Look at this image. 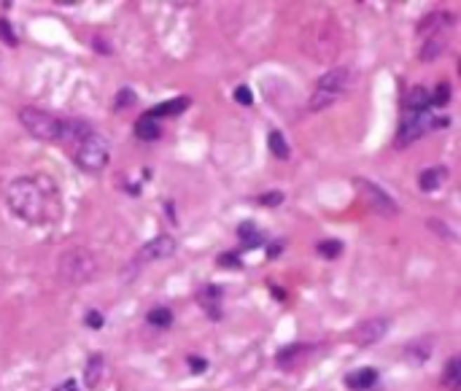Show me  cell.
I'll return each mask as SVG.
<instances>
[{
  "instance_id": "obj_22",
  "label": "cell",
  "mask_w": 461,
  "mask_h": 391,
  "mask_svg": "<svg viewBox=\"0 0 461 391\" xmlns=\"http://www.w3.org/2000/svg\"><path fill=\"white\" fill-rule=\"evenodd\" d=\"M267 146H270L273 157H278V160H289V157H291L289 143H286V138H283V135H281L278 130H273V132L267 135Z\"/></svg>"
},
{
  "instance_id": "obj_28",
  "label": "cell",
  "mask_w": 461,
  "mask_h": 391,
  "mask_svg": "<svg viewBox=\"0 0 461 391\" xmlns=\"http://www.w3.org/2000/svg\"><path fill=\"white\" fill-rule=\"evenodd\" d=\"M130 103H133V92H130V89H121V92H119V100L114 103V108H116V111H121V108L130 106Z\"/></svg>"
},
{
  "instance_id": "obj_29",
  "label": "cell",
  "mask_w": 461,
  "mask_h": 391,
  "mask_svg": "<svg viewBox=\"0 0 461 391\" xmlns=\"http://www.w3.org/2000/svg\"><path fill=\"white\" fill-rule=\"evenodd\" d=\"M219 265L222 267H238L240 265L238 254H232V251H229V254H222V256H219Z\"/></svg>"
},
{
  "instance_id": "obj_21",
  "label": "cell",
  "mask_w": 461,
  "mask_h": 391,
  "mask_svg": "<svg viewBox=\"0 0 461 391\" xmlns=\"http://www.w3.org/2000/svg\"><path fill=\"white\" fill-rule=\"evenodd\" d=\"M240 243L246 246V249H256V246H262V240H265V235L256 230L251 221H246V224H240Z\"/></svg>"
},
{
  "instance_id": "obj_3",
  "label": "cell",
  "mask_w": 461,
  "mask_h": 391,
  "mask_svg": "<svg viewBox=\"0 0 461 391\" xmlns=\"http://www.w3.org/2000/svg\"><path fill=\"white\" fill-rule=\"evenodd\" d=\"M450 30H453V17L450 14H432L427 17L421 25H418V36L424 38V43H421V52L418 57L421 60H434V57H440L445 52V46H448V41H450Z\"/></svg>"
},
{
  "instance_id": "obj_30",
  "label": "cell",
  "mask_w": 461,
  "mask_h": 391,
  "mask_svg": "<svg viewBox=\"0 0 461 391\" xmlns=\"http://www.w3.org/2000/svg\"><path fill=\"white\" fill-rule=\"evenodd\" d=\"M189 367H192V373H203L205 367H208V362L200 359V356H189Z\"/></svg>"
},
{
  "instance_id": "obj_32",
  "label": "cell",
  "mask_w": 461,
  "mask_h": 391,
  "mask_svg": "<svg viewBox=\"0 0 461 391\" xmlns=\"http://www.w3.org/2000/svg\"><path fill=\"white\" fill-rule=\"evenodd\" d=\"M54 391H76V383H73V380H65L62 386H57Z\"/></svg>"
},
{
  "instance_id": "obj_8",
  "label": "cell",
  "mask_w": 461,
  "mask_h": 391,
  "mask_svg": "<svg viewBox=\"0 0 461 391\" xmlns=\"http://www.w3.org/2000/svg\"><path fill=\"white\" fill-rule=\"evenodd\" d=\"M175 254V240L171 235H159V238H152L149 243H143L140 251L135 254V265H146V262H159V259H168Z\"/></svg>"
},
{
  "instance_id": "obj_7",
  "label": "cell",
  "mask_w": 461,
  "mask_h": 391,
  "mask_svg": "<svg viewBox=\"0 0 461 391\" xmlns=\"http://www.w3.org/2000/svg\"><path fill=\"white\" fill-rule=\"evenodd\" d=\"M440 125H445V119H437V114H432V108L429 111H405L394 146L396 149H405V146L418 141L421 135H427L429 130H434V127Z\"/></svg>"
},
{
  "instance_id": "obj_24",
  "label": "cell",
  "mask_w": 461,
  "mask_h": 391,
  "mask_svg": "<svg viewBox=\"0 0 461 391\" xmlns=\"http://www.w3.org/2000/svg\"><path fill=\"white\" fill-rule=\"evenodd\" d=\"M450 100V87L448 84H440V87L434 89V95H432V103L434 106H445Z\"/></svg>"
},
{
  "instance_id": "obj_25",
  "label": "cell",
  "mask_w": 461,
  "mask_h": 391,
  "mask_svg": "<svg viewBox=\"0 0 461 391\" xmlns=\"http://www.w3.org/2000/svg\"><path fill=\"white\" fill-rule=\"evenodd\" d=\"M86 327H89V329H100L102 327V313H98V310H89V313H86Z\"/></svg>"
},
{
  "instance_id": "obj_26",
  "label": "cell",
  "mask_w": 461,
  "mask_h": 391,
  "mask_svg": "<svg viewBox=\"0 0 461 391\" xmlns=\"http://www.w3.org/2000/svg\"><path fill=\"white\" fill-rule=\"evenodd\" d=\"M235 100H238V103H243V106H251L254 95H251V89H248V87H238V89H235Z\"/></svg>"
},
{
  "instance_id": "obj_18",
  "label": "cell",
  "mask_w": 461,
  "mask_h": 391,
  "mask_svg": "<svg viewBox=\"0 0 461 391\" xmlns=\"http://www.w3.org/2000/svg\"><path fill=\"white\" fill-rule=\"evenodd\" d=\"M432 108V95L424 87H413L405 97V111H429Z\"/></svg>"
},
{
  "instance_id": "obj_31",
  "label": "cell",
  "mask_w": 461,
  "mask_h": 391,
  "mask_svg": "<svg viewBox=\"0 0 461 391\" xmlns=\"http://www.w3.org/2000/svg\"><path fill=\"white\" fill-rule=\"evenodd\" d=\"M0 38L8 41V43H17V38L11 33V25H6V22H0Z\"/></svg>"
},
{
  "instance_id": "obj_2",
  "label": "cell",
  "mask_w": 461,
  "mask_h": 391,
  "mask_svg": "<svg viewBox=\"0 0 461 391\" xmlns=\"http://www.w3.org/2000/svg\"><path fill=\"white\" fill-rule=\"evenodd\" d=\"M354 84V76L348 68H335V71H326L319 84L313 89L310 100H307V108L310 111H324V108L335 106L340 97H345V92Z\"/></svg>"
},
{
  "instance_id": "obj_1",
  "label": "cell",
  "mask_w": 461,
  "mask_h": 391,
  "mask_svg": "<svg viewBox=\"0 0 461 391\" xmlns=\"http://www.w3.org/2000/svg\"><path fill=\"white\" fill-rule=\"evenodd\" d=\"M6 205L11 214L22 219L25 224L44 227L54 224L62 216V195L57 181L46 173L19 176L6 186Z\"/></svg>"
},
{
  "instance_id": "obj_15",
  "label": "cell",
  "mask_w": 461,
  "mask_h": 391,
  "mask_svg": "<svg viewBox=\"0 0 461 391\" xmlns=\"http://www.w3.org/2000/svg\"><path fill=\"white\" fill-rule=\"evenodd\" d=\"M445 178H448V167H443V165H434V167H427V170L418 176V186H421L424 192H434V189H440V186H443Z\"/></svg>"
},
{
  "instance_id": "obj_11",
  "label": "cell",
  "mask_w": 461,
  "mask_h": 391,
  "mask_svg": "<svg viewBox=\"0 0 461 391\" xmlns=\"http://www.w3.org/2000/svg\"><path fill=\"white\" fill-rule=\"evenodd\" d=\"M310 354V345H302V343H297V345H289V348H283L281 354H278V367L281 370H294V367H300L302 362L307 359Z\"/></svg>"
},
{
  "instance_id": "obj_14",
  "label": "cell",
  "mask_w": 461,
  "mask_h": 391,
  "mask_svg": "<svg viewBox=\"0 0 461 391\" xmlns=\"http://www.w3.org/2000/svg\"><path fill=\"white\" fill-rule=\"evenodd\" d=\"M102 373H105V359H102L100 354L89 356V362H86L84 367V386L89 391H95L98 386H100L102 380Z\"/></svg>"
},
{
  "instance_id": "obj_12",
  "label": "cell",
  "mask_w": 461,
  "mask_h": 391,
  "mask_svg": "<svg viewBox=\"0 0 461 391\" xmlns=\"http://www.w3.org/2000/svg\"><path fill=\"white\" fill-rule=\"evenodd\" d=\"M197 300H200V305L211 313V319H219V316H222V313H219V308H222V289L216 284H205L203 289L197 291Z\"/></svg>"
},
{
  "instance_id": "obj_19",
  "label": "cell",
  "mask_w": 461,
  "mask_h": 391,
  "mask_svg": "<svg viewBox=\"0 0 461 391\" xmlns=\"http://www.w3.org/2000/svg\"><path fill=\"white\" fill-rule=\"evenodd\" d=\"M443 383L450 391H461V359L459 356H450L448 364H445Z\"/></svg>"
},
{
  "instance_id": "obj_20",
  "label": "cell",
  "mask_w": 461,
  "mask_h": 391,
  "mask_svg": "<svg viewBox=\"0 0 461 391\" xmlns=\"http://www.w3.org/2000/svg\"><path fill=\"white\" fill-rule=\"evenodd\" d=\"M146 321H149V327H154V329H171V327H173L171 308H165V305H156V308H152V310L146 313Z\"/></svg>"
},
{
  "instance_id": "obj_13",
  "label": "cell",
  "mask_w": 461,
  "mask_h": 391,
  "mask_svg": "<svg viewBox=\"0 0 461 391\" xmlns=\"http://www.w3.org/2000/svg\"><path fill=\"white\" fill-rule=\"evenodd\" d=\"M378 383V370L373 367H361L354 370L351 375H345V386L351 391H370Z\"/></svg>"
},
{
  "instance_id": "obj_4",
  "label": "cell",
  "mask_w": 461,
  "mask_h": 391,
  "mask_svg": "<svg viewBox=\"0 0 461 391\" xmlns=\"http://www.w3.org/2000/svg\"><path fill=\"white\" fill-rule=\"evenodd\" d=\"M70 154H73V162L86 170V173H100L102 167L108 165L111 160V149H108V141L102 138L100 132H95V130H89L84 138H79V141L70 146Z\"/></svg>"
},
{
  "instance_id": "obj_9",
  "label": "cell",
  "mask_w": 461,
  "mask_h": 391,
  "mask_svg": "<svg viewBox=\"0 0 461 391\" xmlns=\"http://www.w3.org/2000/svg\"><path fill=\"white\" fill-rule=\"evenodd\" d=\"M359 192H361V197L367 200V205L370 208H375L380 216H394L396 214V205H394V200L380 186H375V184H370V181H364V178H359L356 181Z\"/></svg>"
},
{
  "instance_id": "obj_27",
  "label": "cell",
  "mask_w": 461,
  "mask_h": 391,
  "mask_svg": "<svg viewBox=\"0 0 461 391\" xmlns=\"http://www.w3.org/2000/svg\"><path fill=\"white\" fill-rule=\"evenodd\" d=\"M281 200H283L281 192H270V195L259 197V203H262V205H270V208H273V205H281Z\"/></svg>"
},
{
  "instance_id": "obj_6",
  "label": "cell",
  "mask_w": 461,
  "mask_h": 391,
  "mask_svg": "<svg viewBox=\"0 0 461 391\" xmlns=\"http://www.w3.org/2000/svg\"><path fill=\"white\" fill-rule=\"evenodd\" d=\"M98 273V262L86 249H68L60 256V278L70 286L86 284Z\"/></svg>"
},
{
  "instance_id": "obj_5",
  "label": "cell",
  "mask_w": 461,
  "mask_h": 391,
  "mask_svg": "<svg viewBox=\"0 0 461 391\" xmlns=\"http://www.w3.org/2000/svg\"><path fill=\"white\" fill-rule=\"evenodd\" d=\"M19 122L33 138L44 143H60V138H62V119H57L49 111L27 106L19 111Z\"/></svg>"
},
{
  "instance_id": "obj_10",
  "label": "cell",
  "mask_w": 461,
  "mask_h": 391,
  "mask_svg": "<svg viewBox=\"0 0 461 391\" xmlns=\"http://www.w3.org/2000/svg\"><path fill=\"white\" fill-rule=\"evenodd\" d=\"M389 332V319H370L364 321V324H359L356 329H354V340H356L359 345H373L378 340L383 338Z\"/></svg>"
},
{
  "instance_id": "obj_23",
  "label": "cell",
  "mask_w": 461,
  "mask_h": 391,
  "mask_svg": "<svg viewBox=\"0 0 461 391\" xmlns=\"http://www.w3.org/2000/svg\"><path fill=\"white\" fill-rule=\"evenodd\" d=\"M340 251H342V243L340 240H324V243H319V254L321 256H340Z\"/></svg>"
},
{
  "instance_id": "obj_16",
  "label": "cell",
  "mask_w": 461,
  "mask_h": 391,
  "mask_svg": "<svg viewBox=\"0 0 461 391\" xmlns=\"http://www.w3.org/2000/svg\"><path fill=\"white\" fill-rule=\"evenodd\" d=\"M135 135L140 138V141H146V143L159 141V135H162V127H159V122H156L154 116L143 114V116H140V119L135 122Z\"/></svg>"
},
{
  "instance_id": "obj_17",
  "label": "cell",
  "mask_w": 461,
  "mask_h": 391,
  "mask_svg": "<svg viewBox=\"0 0 461 391\" xmlns=\"http://www.w3.org/2000/svg\"><path fill=\"white\" fill-rule=\"evenodd\" d=\"M189 97H175V100H168V103H162V106H156V108H152L149 111V116H154L156 122L159 119H165V116H178V114H184L189 108Z\"/></svg>"
}]
</instances>
